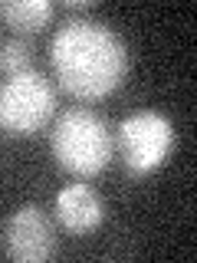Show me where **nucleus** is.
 <instances>
[{"mask_svg":"<svg viewBox=\"0 0 197 263\" xmlns=\"http://www.w3.org/2000/svg\"><path fill=\"white\" fill-rule=\"evenodd\" d=\"M49 63L69 96L95 102L125 82L131 56L109 23L95 16H69L49 40Z\"/></svg>","mask_w":197,"mask_h":263,"instance_id":"f257e3e1","label":"nucleus"},{"mask_svg":"<svg viewBox=\"0 0 197 263\" xmlns=\"http://www.w3.org/2000/svg\"><path fill=\"white\" fill-rule=\"evenodd\" d=\"M49 152L69 175L92 178L105 171V164L112 161L115 142L102 115H95L92 109H66L53 122Z\"/></svg>","mask_w":197,"mask_h":263,"instance_id":"f03ea898","label":"nucleus"},{"mask_svg":"<svg viewBox=\"0 0 197 263\" xmlns=\"http://www.w3.org/2000/svg\"><path fill=\"white\" fill-rule=\"evenodd\" d=\"M56 115V89L40 69L7 76L0 86V128L7 135H33L46 128Z\"/></svg>","mask_w":197,"mask_h":263,"instance_id":"7ed1b4c3","label":"nucleus"},{"mask_svg":"<svg viewBox=\"0 0 197 263\" xmlns=\"http://www.w3.org/2000/svg\"><path fill=\"white\" fill-rule=\"evenodd\" d=\"M115 145H119V155L125 161L128 175L145 178L168 161L171 148H174V125H171L168 115H161L154 109L131 112L122 119Z\"/></svg>","mask_w":197,"mask_h":263,"instance_id":"20e7f679","label":"nucleus"},{"mask_svg":"<svg viewBox=\"0 0 197 263\" xmlns=\"http://www.w3.org/2000/svg\"><path fill=\"white\" fill-rule=\"evenodd\" d=\"M4 253L16 263H43L56 253V230L40 204L16 208L4 224Z\"/></svg>","mask_w":197,"mask_h":263,"instance_id":"39448f33","label":"nucleus"},{"mask_svg":"<svg viewBox=\"0 0 197 263\" xmlns=\"http://www.w3.org/2000/svg\"><path fill=\"white\" fill-rule=\"evenodd\" d=\"M56 220L69 234H89L105 220V201L89 184H66L56 194Z\"/></svg>","mask_w":197,"mask_h":263,"instance_id":"423d86ee","label":"nucleus"},{"mask_svg":"<svg viewBox=\"0 0 197 263\" xmlns=\"http://www.w3.org/2000/svg\"><path fill=\"white\" fill-rule=\"evenodd\" d=\"M53 20L49 0H0V23L16 33H40Z\"/></svg>","mask_w":197,"mask_h":263,"instance_id":"0eeeda50","label":"nucleus"},{"mask_svg":"<svg viewBox=\"0 0 197 263\" xmlns=\"http://www.w3.org/2000/svg\"><path fill=\"white\" fill-rule=\"evenodd\" d=\"M33 66V49L27 40L10 36V40H0V72L4 76H13V72H23Z\"/></svg>","mask_w":197,"mask_h":263,"instance_id":"6e6552de","label":"nucleus"}]
</instances>
